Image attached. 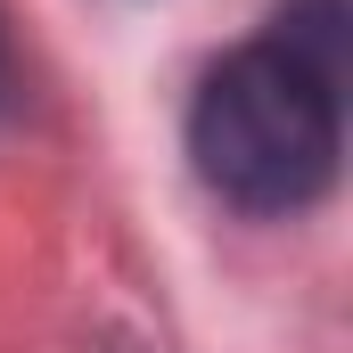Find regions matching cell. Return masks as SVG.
I'll return each mask as SVG.
<instances>
[{"instance_id":"obj_1","label":"cell","mask_w":353,"mask_h":353,"mask_svg":"<svg viewBox=\"0 0 353 353\" xmlns=\"http://www.w3.org/2000/svg\"><path fill=\"white\" fill-rule=\"evenodd\" d=\"M345 157V0H279L189 99V165L239 214H304Z\"/></svg>"}]
</instances>
